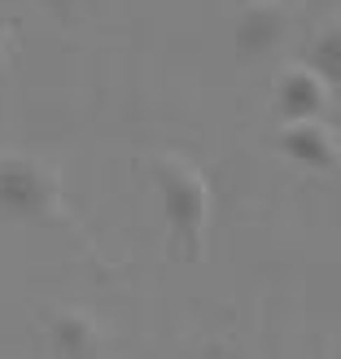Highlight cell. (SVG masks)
I'll return each instance as SVG.
<instances>
[{"mask_svg":"<svg viewBox=\"0 0 341 359\" xmlns=\"http://www.w3.org/2000/svg\"><path fill=\"white\" fill-rule=\"evenodd\" d=\"M149 167H153L158 206H162V219L171 228L175 245L193 263H202L210 245V215H214V193H210L206 171L188 163L184 154H153Z\"/></svg>","mask_w":341,"mask_h":359,"instance_id":"obj_1","label":"cell"},{"mask_svg":"<svg viewBox=\"0 0 341 359\" xmlns=\"http://www.w3.org/2000/svg\"><path fill=\"white\" fill-rule=\"evenodd\" d=\"M0 219L9 224H57L62 184L40 158L0 154Z\"/></svg>","mask_w":341,"mask_h":359,"instance_id":"obj_2","label":"cell"},{"mask_svg":"<svg viewBox=\"0 0 341 359\" xmlns=\"http://www.w3.org/2000/svg\"><path fill=\"white\" fill-rule=\"evenodd\" d=\"M276 149L298 167H311V171H333L341 163V140L328 128L324 118H298V123H284L280 136H276Z\"/></svg>","mask_w":341,"mask_h":359,"instance_id":"obj_3","label":"cell"},{"mask_svg":"<svg viewBox=\"0 0 341 359\" xmlns=\"http://www.w3.org/2000/svg\"><path fill=\"white\" fill-rule=\"evenodd\" d=\"M289 31V9L280 0H249L241 9L237 27H232V40H237V57L241 62H258L267 57Z\"/></svg>","mask_w":341,"mask_h":359,"instance_id":"obj_4","label":"cell"},{"mask_svg":"<svg viewBox=\"0 0 341 359\" xmlns=\"http://www.w3.org/2000/svg\"><path fill=\"white\" fill-rule=\"evenodd\" d=\"M328 93L333 88L315 75L307 62H289L276 79V110L284 123H298V118H319L328 110Z\"/></svg>","mask_w":341,"mask_h":359,"instance_id":"obj_5","label":"cell"},{"mask_svg":"<svg viewBox=\"0 0 341 359\" xmlns=\"http://www.w3.org/2000/svg\"><path fill=\"white\" fill-rule=\"evenodd\" d=\"M48 351L53 359H101L105 333L97 325V316H88L83 307H62L48 316Z\"/></svg>","mask_w":341,"mask_h":359,"instance_id":"obj_6","label":"cell"},{"mask_svg":"<svg viewBox=\"0 0 341 359\" xmlns=\"http://www.w3.org/2000/svg\"><path fill=\"white\" fill-rule=\"evenodd\" d=\"M307 66L328 88H341V13H333L328 22L315 31V40L307 48Z\"/></svg>","mask_w":341,"mask_h":359,"instance_id":"obj_7","label":"cell"},{"mask_svg":"<svg viewBox=\"0 0 341 359\" xmlns=\"http://www.w3.org/2000/svg\"><path fill=\"white\" fill-rule=\"evenodd\" d=\"M9 62V27H0V70Z\"/></svg>","mask_w":341,"mask_h":359,"instance_id":"obj_8","label":"cell"},{"mask_svg":"<svg viewBox=\"0 0 341 359\" xmlns=\"http://www.w3.org/2000/svg\"><path fill=\"white\" fill-rule=\"evenodd\" d=\"M44 5H48L53 13H70V9H75V5H79V0H44Z\"/></svg>","mask_w":341,"mask_h":359,"instance_id":"obj_9","label":"cell"}]
</instances>
